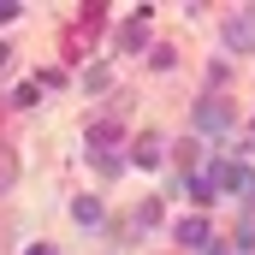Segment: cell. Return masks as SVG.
Wrapping results in <instances>:
<instances>
[{
	"label": "cell",
	"mask_w": 255,
	"mask_h": 255,
	"mask_svg": "<svg viewBox=\"0 0 255 255\" xmlns=\"http://www.w3.org/2000/svg\"><path fill=\"white\" fill-rule=\"evenodd\" d=\"M178 244H184V250H208V244H214V232H208L202 214H184V220H178Z\"/></svg>",
	"instance_id": "cell-1"
},
{
	"label": "cell",
	"mask_w": 255,
	"mask_h": 255,
	"mask_svg": "<svg viewBox=\"0 0 255 255\" xmlns=\"http://www.w3.org/2000/svg\"><path fill=\"white\" fill-rule=\"evenodd\" d=\"M232 125V107H226V101H202V107H196V130H226Z\"/></svg>",
	"instance_id": "cell-2"
},
{
	"label": "cell",
	"mask_w": 255,
	"mask_h": 255,
	"mask_svg": "<svg viewBox=\"0 0 255 255\" xmlns=\"http://www.w3.org/2000/svg\"><path fill=\"white\" fill-rule=\"evenodd\" d=\"M226 42L244 54V48H255V12H238L232 24H226Z\"/></svg>",
	"instance_id": "cell-3"
},
{
	"label": "cell",
	"mask_w": 255,
	"mask_h": 255,
	"mask_svg": "<svg viewBox=\"0 0 255 255\" xmlns=\"http://www.w3.org/2000/svg\"><path fill=\"white\" fill-rule=\"evenodd\" d=\"M130 166H160V136H154V130H142V136L130 142Z\"/></svg>",
	"instance_id": "cell-4"
},
{
	"label": "cell",
	"mask_w": 255,
	"mask_h": 255,
	"mask_svg": "<svg viewBox=\"0 0 255 255\" xmlns=\"http://www.w3.org/2000/svg\"><path fill=\"white\" fill-rule=\"evenodd\" d=\"M142 36H148V6H142V12L130 18L125 30H119V48H125V54H136V48H142Z\"/></svg>",
	"instance_id": "cell-5"
},
{
	"label": "cell",
	"mask_w": 255,
	"mask_h": 255,
	"mask_svg": "<svg viewBox=\"0 0 255 255\" xmlns=\"http://www.w3.org/2000/svg\"><path fill=\"white\" fill-rule=\"evenodd\" d=\"M184 190H190V202H214V178L208 172H184Z\"/></svg>",
	"instance_id": "cell-6"
},
{
	"label": "cell",
	"mask_w": 255,
	"mask_h": 255,
	"mask_svg": "<svg viewBox=\"0 0 255 255\" xmlns=\"http://www.w3.org/2000/svg\"><path fill=\"white\" fill-rule=\"evenodd\" d=\"M113 142H119V125H113V119L89 125V148H113Z\"/></svg>",
	"instance_id": "cell-7"
},
{
	"label": "cell",
	"mask_w": 255,
	"mask_h": 255,
	"mask_svg": "<svg viewBox=\"0 0 255 255\" xmlns=\"http://www.w3.org/2000/svg\"><path fill=\"white\" fill-rule=\"evenodd\" d=\"M71 214H77V226H101V202H95V196L71 202Z\"/></svg>",
	"instance_id": "cell-8"
},
{
	"label": "cell",
	"mask_w": 255,
	"mask_h": 255,
	"mask_svg": "<svg viewBox=\"0 0 255 255\" xmlns=\"http://www.w3.org/2000/svg\"><path fill=\"white\" fill-rule=\"evenodd\" d=\"M136 226H160V202H142L136 208Z\"/></svg>",
	"instance_id": "cell-9"
},
{
	"label": "cell",
	"mask_w": 255,
	"mask_h": 255,
	"mask_svg": "<svg viewBox=\"0 0 255 255\" xmlns=\"http://www.w3.org/2000/svg\"><path fill=\"white\" fill-rule=\"evenodd\" d=\"M18 12H24L18 0H0V24H6V18H18Z\"/></svg>",
	"instance_id": "cell-10"
},
{
	"label": "cell",
	"mask_w": 255,
	"mask_h": 255,
	"mask_svg": "<svg viewBox=\"0 0 255 255\" xmlns=\"http://www.w3.org/2000/svg\"><path fill=\"white\" fill-rule=\"evenodd\" d=\"M24 255H60V250H54V244H30Z\"/></svg>",
	"instance_id": "cell-11"
},
{
	"label": "cell",
	"mask_w": 255,
	"mask_h": 255,
	"mask_svg": "<svg viewBox=\"0 0 255 255\" xmlns=\"http://www.w3.org/2000/svg\"><path fill=\"white\" fill-rule=\"evenodd\" d=\"M6 60H12V54H6V48H0V71H6Z\"/></svg>",
	"instance_id": "cell-12"
}]
</instances>
